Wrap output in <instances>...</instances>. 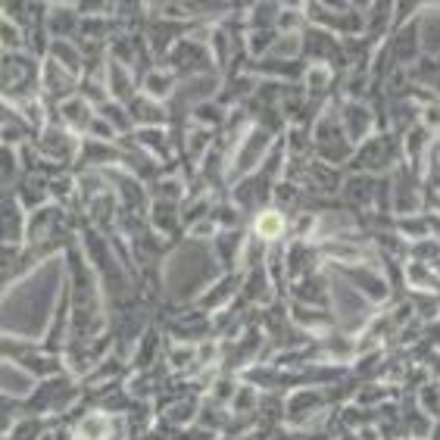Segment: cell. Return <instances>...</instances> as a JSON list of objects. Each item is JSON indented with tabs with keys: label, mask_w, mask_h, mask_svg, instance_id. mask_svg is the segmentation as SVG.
<instances>
[{
	"label": "cell",
	"mask_w": 440,
	"mask_h": 440,
	"mask_svg": "<svg viewBox=\"0 0 440 440\" xmlns=\"http://www.w3.org/2000/svg\"><path fill=\"white\" fill-rule=\"evenodd\" d=\"M259 231H262V234H275V231H278V218H275V215H272V218H262V222H259Z\"/></svg>",
	"instance_id": "obj_1"
}]
</instances>
